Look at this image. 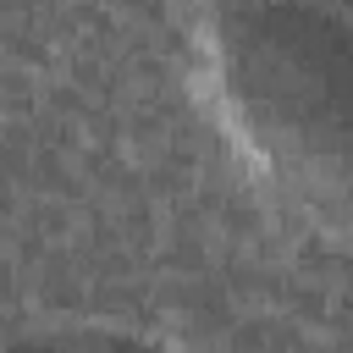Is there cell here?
<instances>
[{"label": "cell", "mask_w": 353, "mask_h": 353, "mask_svg": "<svg viewBox=\"0 0 353 353\" xmlns=\"http://www.w3.org/2000/svg\"><path fill=\"white\" fill-rule=\"evenodd\" d=\"M204 55L232 149L287 210L353 248V0H226Z\"/></svg>", "instance_id": "6da1fadb"}, {"label": "cell", "mask_w": 353, "mask_h": 353, "mask_svg": "<svg viewBox=\"0 0 353 353\" xmlns=\"http://www.w3.org/2000/svg\"><path fill=\"white\" fill-rule=\"evenodd\" d=\"M0 353H182V347L127 325H44V331L6 336Z\"/></svg>", "instance_id": "7a4b0ae2"}]
</instances>
